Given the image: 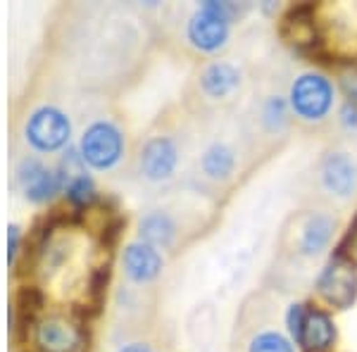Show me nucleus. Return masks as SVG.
Here are the masks:
<instances>
[{"instance_id":"nucleus-7","label":"nucleus","mask_w":357,"mask_h":352,"mask_svg":"<svg viewBox=\"0 0 357 352\" xmlns=\"http://www.w3.org/2000/svg\"><path fill=\"white\" fill-rule=\"evenodd\" d=\"M203 205L217 203L207 200L198 190L160 200L158 205L148 207L138 219V240L158 247L160 252L183 250L203 231L210 229V210H203ZM212 210H217V207H212Z\"/></svg>"},{"instance_id":"nucleus-21","label":"nucleus","mask_w":357,"mask_h":352,"mask_svg":"<svg viewBox=\"0 0 357 352\" xmlns=\"http://www.w3.org/2000/svg\"><path fill=\"white\" fill-rule=\"evenodd\" d=\"M341 91H343L345 100L357 105V69L355 67L341 72Z\"/></svg>"},{"instance_id":"nucleus-1","label":"nucleus","mask_w":357,"mask_h":352,"mask_svg":"<svg viewBox=\"0 0 357 352\" xmlns=\"http://www.w3.org/2000/svg\"><path fill=\"white\" fill-rule=\"evenodd\" d=\"M153 24L136 8L74 5L62 24L60 62L89 93L110 95L138 82L153 43Z\"/></svg>"},{"instance_id":"nucleus-15","label":"nucleus","mask_w":357,"mask_h":352,"mask_svg":"<svg viewBox=\"0 0 357 352\" xmlns=\"http://www.w3.org/2000/svg\"><path fill=\"white\" fill-rule=\"evenodd\" d=\"M314 293L329 309H350L357 300V259L338 250L319 269L314 279Z\"/></svg>"},{"instance_id":"nucleus-9","label":"nucleus","mask_w":357,"mask_h":352,"mask_svg":"<svg viewBox=\"0 0 357 352\" xmlns=\"http://www.w3.org/2000/svg\"><path fill=\"white\" fill-rule=\"evenodd\" d=\"M229 352H296L276 288H257L241 303Z\"/></svg>"},{"instance_id":"nucleus-2","label":"nucleus","mask_w":357,"mask_h":352,"mask_svg":"<svg viewBox=\"0 0 357 352\" xmlns=\"http://www.w3.org/2000/svg\"><path fill=\"white\" fill-rule=\"evenodd\" d=\"M200 126L181 105L167 107L131 148V178L155 193H172L181 183V176L188 174Z\"/></svg>"},{"instance_id":"nucleus-10","label":"nucleus","mask_w":357,"mask_h":352,"mask_svg":"<svg viewBox=\"0 0 357 352\" xmlns=\"http://www.w3.org/2000/svg\"><path fill=\"white\" fill-rule=\"evenodd\" d=\"M79 155L86 169L112 174L119 167H129L131 148L122 114L112 107H100L89 114L79 134Z\"/></svg>"},{"instance_id":"nucleus-14","label":"nucleus","mask_w":357,"mask_h":352,"mask_svg":"<svg viewBox=\"0 0 357 352\" xmlns=\"http://www.w3.org/2000/svg\"><path fill=\"white\" fill-rule=\"evenodd\" d=\"M31 352H89V326L72 307L43 309L26 333Z\"/></svg>"},{"instance_id":"nucleus-4","label":"nucleus","mask_w":357,"mask_h":352,"mask_svg":"<svg viewBox=\"0 0 357 352\" xmlns=\"http://www.w3.org/2000/svg\"><path fill=\"white\" fill-rule=\"evenodd\" d=\"M250 98V74L231 57L195 62L183 86L181 107L198 126L234 119Z\"/></svg>"},{"instance_id":"nucleus-12","label":"nucleus","mask_w":357,"mask_h":352,"mask_svg":"<svg viewBox=\"0 0 357 352\" xmlns=\"http://www.w3.org/2000/svg\"><path fill=\"white\" fill-rule=\"evenodd\" d=\"M307 205L331 210L348 205L357 195V160L348 148L331 146L314 160L307 171Z\"/></svg>"},{"instance_id":"nucleus-22","label":"nucleus","mask_w":357,"mask_h":352,"mask_svg":"<svg viewBox=\"0 0 357 352\" xmlns=\"http://www.w3.org/2000/svg\"><path fill=\"white\" fill-rule=\"evenodd\" d=\"M10 252H8V259L10 264H17V255H20V243H22V231L20 227H10Z\"/></svg>"},{"instance_id":"nucleus-20","label":"nucleus","mask_w":357,"mask_h":352,"mask_svg":"<svg viewBox=\"0 0 357 352\" xmlns=\"http://www.w3.org/2000/svg\"><path fill=\"white\" fill-rule=\"evenodd\" d=\"M124 338L117 343L114 352H162L160 345L148 336L146 326L136 328V321H126V326H122Z\"/></svg>"},{"instance_id":"nucleus-6","label":"nucleus","mask_w":357,"mask_h":352,"mask_svg":"<svg viewBox=\"0 0 357 352\" xmlns=\"http://www.w3.org/2000/svg\"><path fill=\"white\" fill-rule=\"evenodd\" d=\"M236 5L231 3H193L174 5L167 10L165 33L183 55L195 62L220 57L231 38L236 20Z\"/></svg>"},{"instance_id":"nucleus-16","label":"nucleus","mask_w":357,"mask_h":352,"mask_svg":"<svg viewBox=\"0 0 357 352\" xmlns=\"http://www.w3.org/2000/svg\"><path fill=\"white\" fill-rule=\"evenodd\" d=\"M286 324L296 345L303 352H331L336 345V324L329 309L291 305L286 312Z\"/></svg>"},{"instance_id":"nucleus-5","label":"nucleus","mask_w":357,"mask_h":352,"mask_svg":"<svg viewBox=\"0 0 357 352\" xmlns=\"http://www.w3.org/2000/svg\"><path fill=\"white\" fill-rule=\"evenodd\" d=\"M338 231V210L324 205H305L301 210H293L276 234L274 255L279 284L291 281L296 274H307V269L329 252Z\"/></svg>"},{"instance_id":"nucleus-17","label":"nucleus","mask_w":357,"mask_h":352,"mask_svg":"<svg viewBox=\"0 0 357 352\" xmlns=\"http://www.w3.org/2000/svg\"><path fill=\"white\" fill-rule=\"evenodd\" d=\"M15 186L24 195L26 203L45 205L55 198L60 190H65L60 169H53L43 162L38 155H22L15 164Z\"/></svg>"},{"instance_id":"nucleus-3","label":"nucleus","mask_w":357,"mask_h":352,"mask_svg":"<svg viewBox=\"0 0 357 352\" xmlns=\"http://www.w3.org/2000/svg\"><path fill=\"white\" fill-rule=\"evenodd\" d=\"M257 169L238 117L200 126L195 153L188 167V183L207 200L222 205Z\"/></svg>"},{"instance_id":"nucleus-8","label":"nucleus","mask_w":357,"mask_h":352,"mask_svg":"<svg viewBox=\"0 0 357 352\" xmlns=\"http://www.w3.org/2000/svg\"><path fill=\"white\" fill-rule=\"evenodd\" d=\"M238 122L257 167L274 158L296 129L286 98V82L264 79L257 84L241 109Z\"/></svg>"},{"instance_id":"nucleus-18","label":"nucleus","mask_w":357,"mask_h":352,"mask_svg":"<svg viewBox=\"0 0 357 352\" xmlns=\"http://www.w3.org/2000/svg\"><path fill=\"white\" fill-rule=\"evenodd\" d=\"M165 257L158 247L143 243V240H131L122 250V274L131 288H148L162 276Z\"/></svg>"},{"instance_id":"nucleus-19","label":"nucleus","mask_w":357,"mask_h":352,"mask_svg":"<svg viewBox=\"0 0 357 352\" xmlns=\"http://www.w3.org/2000/svg\"><path fill=\"white\" fill-rule=\"evenodd\" d=\"M65 198L74 210H89L98 200V188L89 171L79 176H72L65 181Z\"/></svg>"},{"instance_id":"nucleus-11","label":"nucleus","mask_w":357,"mask_h":352,"mask_svg":"<svg viewBox=\"0 0 357 352\" xmlns=\"http://www.w3.org/2000/svg\"><path fill=\"white\" fill-rule=\"evenodd\" d=\"M286 98L298 129L326 131L333 124L338 89L319 67H301L286 79Z\"/></svg>"},{"instance_id":"nucleus-13","label":"nucleus","mask_w":357,"mask_h":352,"mask_svg":"<svg viewBox=\"0 0 357 352\" xmlns=\"http://www.w3.org/2000/svg\"><path fill=\"white\" fill-rule=\"evenodd\" d=\"M74 136L72 112L57 100L36 102L22 119L20 138L31 155H55L69 148Z\"/></svg>"}]
</instances>
